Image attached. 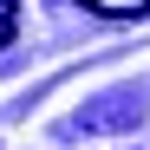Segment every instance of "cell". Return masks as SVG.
<instances>
[{
    "instance_id": "cell-1",
    "label": "cell",
    "mask_w": 150,
    "mask_h": 150,
    "mask_svg": "<svg viewBox=\"0 0 150 150\" xmlns=\"http://www.w3.org/2000/svg\"><path fill=\"white\" fill-rule=\"evenodd\" d=\"M91 13H111V20H124V13H144L150 0H85Z\"/></svg>"
},
{
    "instance_id": "cell-2",
    "label": "cell",
    "mask_w": 150,
    "mask_h": 150,
    "mask_svg": "<svg viewBox=\"0 0 150 150\" xmlns=\"http://www.w3.org/2000/svg\"><path fill=\"white\" fill-rule=\"evenodd\" d=\"M13 26H20V7H13V0H0V46L13 39Z\"/></svg>"
}]
</instances>
